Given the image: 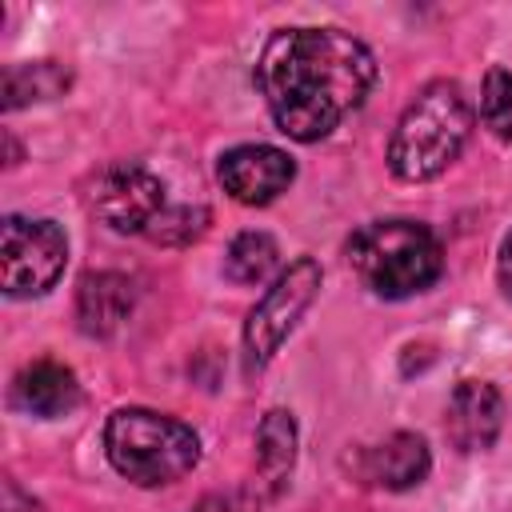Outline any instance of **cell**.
<instances>
[{
  "label": "cell",
  "instance_id": "cell-5",
  "mask_svg": "<svg viewBox=\"0 0 512 512\" xmlns=\"http://www.w3.org/2000/svg\"><path fill=\"white\" fill-rule=\"evenodd\" d=\"M316 292H320V264L312 256L292 260L272 280V288L260 296V304L248 312V324H244V360H248V372L264 368L280 352V344L292 336V328L300 324V316L308 312V304L316 300Z\"/></svg>",
  "mask_w": 512,
  "mask_h": 512
},
{
  "label": "cell",
  "instance_id": "cell-17",
  "mask_svg": "<svg viewBox=\"0 0 512 512\" xmlns=\"http://www.w3.org/2000/svg\"><path fill=\"white\" fill-rule=\"evenodd\" d=\"M204 224H208V212L204 208H164V216L148 228V236L156 240V244H188V240H196L200 232H204Z\"/></svg>",
  "mask_w": 512,
  "mask_h": 512
},
{
  "label": "cell",
  "instance_id": "cell-2",
  "mask_svg": "<svg viewBox=\"0 0 512 512\" xmlns=\"http://www.w3.org/2000/svg\"><path fill=\"white\" fill-rule=\"evenodd\" d=\"M472 132V104L452 80H432L416 92L388 140V164L400 180L440 176Z\"/></svg>",
  "mask_w": 512,
  "mask_h": 512
},
{
  "label": "cell",
  "instance_id": "cell-8",
  "mask_svg": "<svg viewBox=\"0 0 512 512\" xmlns=\"http://www.w3.org/2000/svg\"><path fill=\"white\" fill-rule=\"evenodd\" d=\"M216 176L232 200L260 208V204H272L280 192H288V184L296 180V164L288 152L272 144H240L220 156Z\"/></svg>",
  "mask_w": 512,
  "mask_h": 512
},
{
  "label": "cell",
  "instance_id": "cell-19",
  "mask_svg": "<svg viewBox=\"0 0 512 512\" xmlns=\"http://www.w3.org/2000/svg\"><path fill=\"white\" fill-rule=\"evenodd\" d=\"M496 276H500V288L504 296L512 300V232L500 240V256H496Z\"/></svg>",
  "mask_w": 512,
  "mask_h": 512
},
{
  "label": "cell",
  "instance_id": "cell-3",
  "mask_svg": "<svg viewBox=\"0 0 512 512\" xmlns=\"http://www.w3.org/2000/svg\"><path fill=\"white\" fill-rule=\"evenodd\" d=\"M104 452L124 480L160 488L184 480L196 468L200 436L176 416L152 408H116L104 424Z\"/></svg>",
  "mask_w": 512,
  "mask_h": 512
},
{
  "label": "cell",
  "instance_id": "cell-4",
  "mask_svg": "<svg viewBox=\"0 0 512 512\" xmlns=\"http://www.w3.org/2000/svg\"><path fill=\"white\" fill-rule=\"evenodd\" d=\"M348 260L368 292L404 300L436 284L444 272L440 240L416 220H372L352 232Z\"/></svg>",
  "mask_w": 512,
  "mask_h": 512
},
{
  "label": "cell",
  "instance_id": "cell-18",
  "mask_svg": "<svg viewBox=\"0 0 512 512\" xmlns=\"http://www.w3.org/2000/svg\"><path fill=\"white\" fill-rule=\"evenodd\" d=\"M192 512H252V504L232 492V496H208V500H200Z\"/></svg>",
  "mask_w": 512,
  "mask_h": 512
},
{
  "label": "cell",
  "instance_id": "cell-7",
  "mask_svg": "<svg viewBox=\"0 0 512 512\" xmlns=\"http://www.w3.org/2000/svg\"><path fill=\"white\" fill-rule=\"evenodd\" d=\"M92 212L116 232H144L164 216V184L144 164H108L92 180Z\"/></svg>",
  "mask_w": 512,
  "mask_h": 512
},
{
  "label": "cell",
  "instance_id": "cell-13",
  "mask_svg": "<svg viewBox=\"0 0 512 512\" xmlns=\"http://www.w3.org/2000/svg\"><path fill=\"white\" fill-rule=\"evenodd\" d=\"M292 460H296V424L288 412L272 408L256 432V472L272 492H280L292 472Z\"/></svg>",
  "mask_w": 512,
  "mask_h": 512
},
{
  "label": "cell",
  "instance_id": "cell-6",
  "mask_svg": "<svg viewBox=\"0 0 512 512\" xmlns=\"http://www.w3.org/2000/svg\"><path fill=\"white\" fill-rule=\"evenodd\" d=\"M68 260V240L52 220L8 216L0 228V276L12 300L48 292Z\"/></svg>",
  "mask_w": 512,
  "mask_h": 512
},
{
  "label": "cell",
  "instance_id": "cell-11",
  "mask_svg": "<svg viewBox=\"0 0 512 512\" xmlns=\"http://www.w3.org/2000/svg\"><path fill=\"white\" fill-rule=\"evenodd\" d=\"M132 280L120 272H88L76 288V316L88 336H112L132 312Z\"/></svg>",
  "mask_w": 512,
  "mask_h": 512
},
{
  "label": "cell",
  "instance_id": "cell-12",
  "mask_svg": "<svg viewBox=\"0 0 512 512\" xmlns=\"http://www.w3.org/2000/svg\"><path fill=\"white\" fill-rule=\"evenodd\" d=\"M428 468H432V456L416 432H392L384 444L368 448V480H376L392 492L420 484L428 476Z\"/></svg>",
  "mask_w": 512,
  "mask_h": 512
},
{
  "label": "cell",
  "instance_id": "cell-16",
  "mask_svg": "<svg viewBox=\"0 0 512 512\" xmlns=\"http://www.w3.org/2000/svg\"><path fill=\"white\" fill-rule=\"evenodd\" d=\"M480 120L492 136L512 140V72L492 68L480 84Z\"/></svg>",
  "mask_w": 512,
  "mask_h": 512
},
{
  "label": "cell",
  "instance_id": "cell-14",
  "mask_svg": "<svg viewBox=\"0 0 512 512\" xmlns=\"http://www.w3.org/2000/svg\"><path fill=\"white\" fill-rule=\"evenodd\" d=\"M72 84V72L60 60H32L4 68V108H24L32 100H52Z\"/></svg>",
  "mask_w": 512,
  "mask_h": 512
},
{
  "label": "cell",
  "instance_id": "cell-9",
  "mask_svg": "<svg viewBox=\"0 0 512 512\" xmlns=\"http://www.w3.org/2000/svg\"><path fill=\"white\" fill-rule=\"evenodd\" d=\"M500 424H504L500 392L492 384H484V380H460L452 400H448V416H444L448 440L460 452H484V448L496 444Z\"/></svg>",
  "mask_w": 512,
  "mask_h": 512
},
{
  "label": "cell",
  "instance_id": "cell-15",
  "mask_svg": "<svg viewBox=\"0 0 512 512\" xmlns=\"http://www.w3.org/2000/svg\"><path fill=\"white\" fill-rule=\"evenodd\" d=\"M280 260V248L268 232H240L224 252V272L236 284H264Z\"/></svg>",
  "mask_w": 512,
  "mask_h": 512
},
{
  "label": "cell",
  "instance_id": "cell-1",
  "mask_svg": "<svg viewBox=\"0 0 512 512\" xmlns=\"http://www.w3.org/2000/svg\"><path fill=\"white\" fill-rule=\"evenodd\" d=\"M376 80L372 52L340 28H280L256 60V88L272 124L300 140H324L352 116Z\"/></svg>",
  "mask_w": 512,
  "mask_h": 512
},
{
  "label": "cell",
  "instance_id": "cell-10",
  "mask_svg": "<svg viewBox=\"0 0 512 512\" xmlns=\"http://www.w3.org/2000/svg\"><path fill=\"white\" fill-rule=\"evenodd\" d=\"M12 400H16V408L28 412V416L56 420V416H68V412L80 404V384H76V372H72L68 364L32 360L28 368L16 372V380H12Z\"/></svg>",
  "mask_w": 512,
  "mask_h": 512
}]
</instances>
